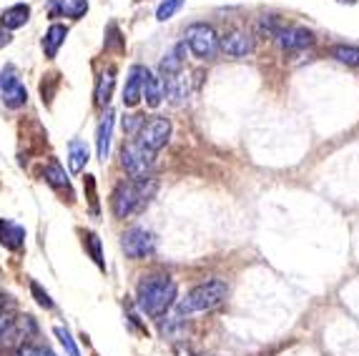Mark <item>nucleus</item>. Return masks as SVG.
<instances>
[{
  "label": "nucleus",
  "instance_id": "c756f323",
  "mask_svg": "<svg viewBox=\"0 0 359 356\" xmlns=\"http://www.w3.org/2000/svg\"><path fill=\"white\" fill-rule=\"evenodd\" d=\"M8 327H11V319H8V316L3 314V311H0V334H6Z\"/></svg>",
  "mask_w": 359,
  "mask_h": 356
},
{
  "label": "nucleus",
  "instance_id": "6e6552de",
  "mask_svg": "<svg viewBox=\"0 0 359 356\" xmlns=\"http://www.w3.org/2000/svg\"><path fill=\"white\" fill-rule=\"evenodd\" d=\"M219 50H224L231 58H244L254 50V38L246 30H229L226 36L219 38Z\"/></svg>",
  "mask_w": 359,
  "mask_h": 356
},
{
  "label": "nucleus",
  "instance_id": "4468645a",
  "mask_svg": "<svg viewBox=\"0 0 359 356\" xmlns=\"http://www.w3.org/2000/svg\"><path fill=\"white\" fill-rule=\"evenodd\" d=\"M66 36H68L66 25H60V23L50 25L46 38H43V53H46V58H55V55H58L60 46L66 43Z\"/></svg>",
  "mask_w": 359,
  "mask_h": 356
},
{
  "label": "nucleus",
  "instance_id": "412c9836",
  "mask_svg": "<svg viewBox=\"0 0 359 356\" xmlns=\"http://www.w3.org/2000/svg\"><path fill=\"white\" fill-rule=\"evenodd\" d=\"M332 55H334L339 63H344V66L359 68V48L357 46H334L332 48Z\"/></svg>",
  "mask_w": 359,
  "mask_h": 356
},
{
  "label": "nucleus",
  "instance_id": "a878e982",
  "mask_svg": "<svg viewBox=\"0 0 359 356\" xmlns=\"http://www.w3.org/2000/svg\"><path fill=\"white\" fill-rule=\"evenodd\" d=\"M30 291H33V296H36V301L41 303L43 309H53V299L48 296V291H43L41 284H36V281H30Z\"/></svg>",
  "mask_w": 359,
  "mask_h": 356
},
{
  "label": "nucleus",
  "instance_id": "9d476101",
  "mask_svg": "<svg viewBox=\"0 0 359 356\" xmlns=\"http://www.w3.org/2000/svg\"><path fill=\"white\" fill-rule=\"evenodd\" d=\"M0 88H3V103L8 108H23L25 101H28V90L15 76H3Z\"/></svg>",
  "mask_w": 359,
  "mask_h": 356
},
{
  "label": "nucleus",
  "instance_id": "b1692460",
  "mask_svg": "<svg viewBox=\"0 0 359 356\" xmlns=\"http://www.w3.org/2000/svg\"><path fill=\"white\" fill-rule=\"evenodd\" d=\"M53 334H55V336H58L60 346L66 349V354H68V356H81V351H78L76 341H73V336H71V334H68V329L55 327V329H53Z\"/></svg>",
  "mask_w": 359,
  "mask_h": 356
},
{
  "label": "nucleus",
  "instance_id": "2eb2a0df",
  "mask_svg": "<svg viewBox=\"0 0 359 356\" xmlns=\"http://www.w3.org/2000/svg\"><path fill=\"white\" fill-rule=\"evenodd\" d=\"M30 18V8L25 3H18V6H11L8 11H3L0 15V23L6 30H15V28H23Z\"/></svg>",
  "mask_w": 359,
  "mask_h": 356
},
{
  "label": "nucleus",
  "instance_id": "f03ea898",
  "mask_svg": "<svg viewBox=\"0 0 359 356\" xmlns=\"http://www.w3.org/2000/svg\"><path fill=\"white\" fill-rule=\"evenodd\" d=\"M138 309L144 311L151 319L166 314L176 301V284L168 276H144V281L138 284L136 294Z\"/></svg>",
  "mask_w": 359,
  "mask_h": 356
},
{
  "label": "nucleus",
  "instance_id": "423d86ee",
  "mask_svg": "<svg viewBox=\"0 0 359 356\" xmlns=\"http://www.w3.org/2000/svg\"><path fill=\"white\" fill-rule=\"evenodd\" d=\"M154 156L156 153L146 151L138 141H131L121 151V166L131 178H146L151 168H154Z\"/></svg>",
  "mask_w": 359,
  "mask_h": 356
},
{
  "label": "nucleus",
  "instance_id": "f8f14e48",
  "mask_svg": "<svg viewBox=\"0 0 359 356\" xmlns=\"http://www.w3.org/2000/svg\"><path fill=\"white\" fill-rule=\"evenodd\" d=\"M144 76H146V68H144V66H133L131 71H128L126 88H123V106H126V108L138 106V101H141V88H144Z\"/></svg>",
  "mask_w": 359,
  "mask_h": 356
},
{
  "label": "nucleus",
  "instance_id": "f3484780",
  "mask_svg": "<svg viewBox=\"0 0 359 356\" xmlns=\"http://www.w3.org/2000/svg\"><path fill=\"white\" fill-rule=\"evenodd\" d=\"M184 55H186V43H179V46H176L171 53L163 55V60H161V78L179 76L181 68H184Z\"/></svg>",
  "mask_w": 359,
  "mask_h": 356
},
{
  "label": "nucleus",
  "instance_id": "7ed1b4c3",
  "mask_svg": "<svg viewBox=\"0 0 359 356\" xmlns=\"http://www.w3.org/2000/svg\"><path fill=\"white\" fill-rule=\"evenodd\" d=\"M229 296V286L224 281L214 279V281H206V284H198L194 286L186 299L179 301V316H191V314H201V311H211L216 306H222Z\"/></svg>",
  "mask_w": 359,
  "mask_h": 356
},
{
  "label": "nucleus",
  "instance_id": "9b49d317",
  "mask_svg": "<svg viewBox=\"0 0 359 356\" xmlns=\"http://www.w3.org/2000/svg\"><path fill=\"white\" fill-rule=\"evenodd\" d=\"M114 121H116V113L108 108L103 113L101 123H98V131H96V151H98V158L106 163L108 153H111V136H114Z\"/></svg>",
  "mask_w": 359,
  "mask_h": 356
},
{
  "label": "nucleus",
  "instance_id": "aec40b11",
  "mask_svg": "<svg viewBox=\"0 0 359 356\" xmlns=\"http://www.w3.org/2000/svg\"><path fill=\"white\" fill-rule=\"evenodd\" d=\"M88 11V0H58L53 6V13H60L66 18H83Z\"/></svg>",
  "mask_w": 359,
  "mask_h": 356
},
{
  "label": "nucleus",
  "instance_id": "2f4dec72",
  "mask_svg": "<svg viewBox=\"0 0 359 356\" xmlns=\"http://www.w3.org/2000/svg\"><path fill=\"white\" fill-rule=\"evenodd\" d=\"M341 3H357V0H341Z\"/></svg>",
  "mask_w": 359,
  "mask_h": 356
},
{
  "label": "nucleus",
  "instance_id": "ddd939ff",
  "mask_svg": "<svg viewBox=\"0 0 359 356\" xmlns=\"http://www.w3.org/2000/svg\"><path fill=\"white\" fill-rule=\"evenodd\" d=\"M0 244L11 251H20L25 244V228L13 221H0Z\"/></svg>",
  "mask_w": 359,
  "mask_h": 356
},
{
  "label": "nucleus",
  "instance_id": "393cba45",
  "mask_svg": "<svg viewBox=\"0 0 359 356\" xmlns=\"http://www.w3.org/2000/svg\"><path fill=\"white\" fill-rule=\"evenodd\" d=\"M86 246H88L90 256H93V261L98 263V268H106V263H103V254H101V238H98L93 231L86 233Z\"/></svg>",
  "mask_w": 359,
  "mask_h": 356
},
{
  "label": "nucleus",
  "instance_id": "bb28decb",
  "mask_svg": "<svg viewBox=\"0 0 359 356\" xmlns=\"http://www.w3.org/2000/svg\"><path fill=\"white\" fill-rule=\"evenodd\" d=\"M15 356H53V351L46 349V346H36V344H23L18 346Z\"/></svg>",
  "mask_w": 359,
  "mask_h": 356
},
{
  "label": "nucleus",
  "instance_id": "473e14b6",
  "mask_svg": "<svg viewBox=\"0 0 359 356\" xmlns=\"http://www.w3.org/2000/svg\"><path fill=\"white\" fill-rule=\"evenodd\" d=\"M0 81H3V76H0Z\"/></svg>",
  "mask_w": 359,
  "mask_h": 356
},
{
  "label": "nucleus",
  "instance_id": "dca6fc26",
  "mask_svg": "<svg viewBox=\"0 0 359 356\" xmlns=\"http://www.w3.org/2000/svg\"><path fill=\"white\" fill-rule=\"evenodd\" d=\"M141 98H146V103H149L151 108L161 106V101H163V81H161V78L151 76V73L146 71L144 88H141Z\"/></svg>",
  "mask_w": 359,
  "mask_h": 356
},
{
  "label": "nucleus",
  "instance_id": "cd10ccee",
  "mask_svg": "<svg viewBox=\"0 0 359 356\" xmlns=\"http://www.w3.org/2000/svg\"><path fill=\"white\" fill-rule=\"evenodd\" d=\"M141 125H144V116H128V118L123 121V131H126L128 136L136 138V133H138Z\"/></svg>",
  "mask_w": 359,
  "mask_h": 356
},
{
  "label": "nucleus",
  "instance_id": "0eeeda50",
  "mask_svg": "<svg viewBox=\"0 0 359 356\" xmlns=\"http://www.w3.org/2000/svg\"><path fill=\"white\" fill-rule=\"evenodd\" d=\"M121 249H123V254H126L128 259H146V256L154 254L156 241H154V236H151V231H146L141 226H133V228H128V231L121 236Z\"/></svg>",
  "mask_w": 359,
  "mask_h": 356
},
{
  "label": "nucleus",
  "instance_id": "a211bd4d",
  "mask_svg": "<svg viewBox=\"0 0 359 356\" xmlns=\"http://www.w3.org/2000/svg\"><path fill=\"white\" fill-rule=\"evenodd\" d=\"M86 163H88V146L76 138L68 143V168H71V173H81Z\"/></svg>",
  "mask_w": 359,
  "mask_h": 356
},
{
  "label": "nucleus",
  "instance_id": "4be33fe9",
  "mask_svg": "<svg viewBox=\"0 0 359 356\" xmlns=\"http://www.w3.org/2000/svg\"><path fill=\"white\" fill-rule=\"evenodd\" d=\"M46 181H48L53 189H66V191H71V186H68V176H66V171L58 166V163H50L48 168H46Z\"/></svg>",
  "mask_w": 359,
  "mask_h": 356
},
{
  "label": "nucleus",
  "instance_id": "5701e85b",
  "mask_svg": "<svg viewBox=\"0 0 359 356\" xmlns=\"http://www.w3.org/2000/svg\"><path fill=\"white\" fill-rule=\"evenodd\" d=\"M186 0H163L161 6H158V11H156V20H168V18H174L176 13L181 11V6H184Z\"/></svg>",
  "mask_w": 359,
  "mask_h": 356
},
{
  "label": "nucleus",
  "instance_id": "6ab92c4d",
  "mask_svg": "<svg viewBox=\"0 0 359 356\" xmlns=\"http://www.w3.org/2000/svg\"><path fill=\"white\" fill-rule=\"evenodd\" d=\"M114 85H116V68H108L103 71L101 81L96 85V106L106 108L108 101H111V93H114Z\"/></svg>",
  "mask_w": 359,
  "mask_h": 356
},
{
  "label": "nucleus",
  "instance_id": "20e7f679",
  "mask_svg": "<svg viewBox=\"0 0 359 356\" xmlns=\"http://www.w3.org/2000/svg\"><path fill=\"white\" fill-rule=\"evenodd\" d=\"M186 46L191 48V53L201 60H211L219 53V36L216 30L206 23H194L186 28Z\"/></svg>",
  "mask_w": 359,
  "mask_h": 356
},
{
  "label": "nucleus",
  "instance_id": "7c9ffc66",
  "mask_svg": "<svg viewBox=\"0 0 359 356\" xmlns=\"http://www.w3.org/2000/svg\"><path fill=\"white\" fill-rule=\"evenodd\" d=\"M3 303H6V299H3V296H0V311H3Z\"/></svg>",
  "mask_w": 359,
  "mask_h": 356
},
{
  "label": "nucleus",
  "instance_id": "c85d7f7f",
  "mask_svg": "<svg viewBox=\"0 0 359 356\" xmlns=\"http://www.w3.org/2000/svg\"><path fill=\"white\" fill-rule=\"evenodd\" d=\"M11 41H13L11 30H6V28H3V25H0V48H6Z\"/></svg>",
  "mask_w": 359,
  "mask_h": 356
},
{
  "label": "nucleus",
  "instance_id": "72a5a7b5",
  "mask_svg": "<svg viewBox=\"0 0 359 356\" xmlns=\"http://www.w3.org/2000/svg\"><path fill=\"white\" fill-rule=\"evenodd\" d=\"M53 356H55V354H53Z\"/></svg>",
  "mask_w": 359,
  "mask_h": 356
},
{
  "label": "nucleus",
  "instance_id": "1a4fd4ad",
  "mask_svg": "<svg viewBox=\"0 0 359 356\" xmlns=\"http://www.w3.org/2000/svg\"><path fill=\"white\" fill-rule=\"evenodd\" d=\"M274 36L279 41V46H282V50H289V53L304 50V48H309L314 43V36L306 28H282L276 30Z\"/></svg>",
  "mask_w": 359,
  "mask_h": 356
},
{
  "label": "nucleus",
  "instance_id": "39448f33",
  "mask_svg": "<svg viewBox=\"0 0 359 356\" xmlns=\"http://www.w3.org/2000/svg\"><path fill=\"white\" fill-rule=\"evenodd\" d=\"M168 136H171V121L163 116H154L151 121H144V125L138 128L136 141L151 153H158L168 143Z\"/></svg>",
  "mask_w": 359,
  "mask_h": 356
},
{
  "label": "nucleus",
  "instance_id": "f257e3e1",
  "mask_svg": "<svg viewBox=\"0 0 359 356\" xmlns=\"http://www.w3.org/2000/svg\"><path fill=\"white\" fill-rule=\"evenodd\" d=\"M156 184L154 178H131V181H123L114 189V196H111V211H114L116 219H126L131 214L144 211L146 203L154 198Z\"/></svg>",
  "mask_w": 359,
  "mask_h": 356
}]
</instances>
